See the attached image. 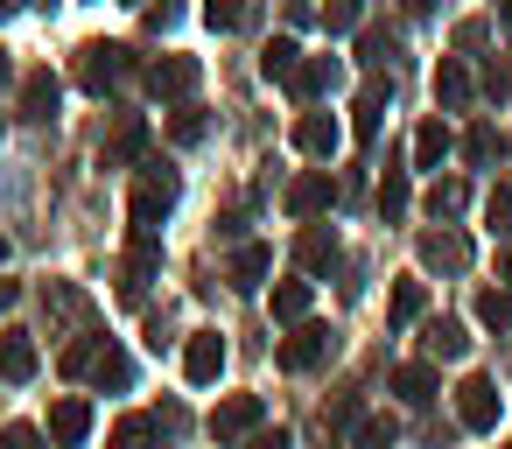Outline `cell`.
Returning <instances> with one entry per match:
<instances>
[{
  "label": "cell",
  "mask_w": 512,
  "mask_h": 449,
  "mask_svg": "<svg viewBox=\"0 0 512 449\" xmlns=\"http://www.w3.org/2000/svg\"><path fill=\"white\" fill-rule=\"evenodd\" d=\"M176 197H183V183H176V169H148L141 183H134V197H127V211H134V225L141 232H155L169 211H176Z\"/></svg>",
  "instance_id": "cell-1"
},
{
  "label": "cell",
  "mask_w": 512,
  "mask_h": 449,
  "mask_svg": "<svg viewBox=\"0 0 512 449\" xmlns=\"http://www.w3.org/2000/svg\"><path fill=\"white\" fill-rule=\"evenodd\" d=\"M260 421H267V400H260V393H232V400L211 407V435H218V442H239V435H253Z\"/></svg>",
  "instance_id": "cell-2"
},
{
  "label": "cell",
  "mask_w": 512,
  "mask_h": 449,
  "mask_svg": "<svg viewBox=\"0 0 512 449\" xmlns=\"http://www.w3.org/2000/svg\"><path fill=\"white\" fill-rule=\"evenodd\" d=\"M330 351H337V337L323 323H295V337L281 344V372H316Z\"/></svg>",
  "instance_id": "cell-3"
},
{
  "label": "cell",
  "mask_w": 512,
  "mask_h": 449,
  "mask_svg": "<svg viewBox=\"0 0 512 449\" xmlns=\"http://www.w3.org/2000/svg\"><path fill=\"white\" fill-rule=\"evenodd\" d=\"M218 372H225V337H218V330H190V344H183V379H190V386H218Z\"/></svg>",
  "instance_id": "cell-4"
},
{
  "label": "cell",
  "mask_w": 512,
  "mask_h": 449,
  "mask_svg": "<svg viewBox=\"0 0 512 449\" xmlns=\"http://www.w3.org/2000/svg\"><path fill=\"white\" fill-rule=\"evenodd\" d=\"M456 421H463V428H477V435H484V428H498V386H491L484 372H470V379L456 386Z\"/></svg>",
  "instance_id": "cell-5"
},
{
  "label": "cell",
  "mask_w": 512,
  "mask_h": 449,
  "mask_svg": "<svg viewBox=\"0 0 512 449\" xmlns=\"http://www.w3.org/2000/svg\"><path fill=\"white\" fill-rule=\"evenodd\" d=\"M120 71H127V50H120V43H85V50H78V85H85V92L120 85Z\"/></svg>",
  "instance_id": "cell-6"
},
{
  "label": "cell",
  "mask_w": 512,
  "mask_h": 449,
  "mask_svg": "<svg viewBox=\"0 0 512 449\" xmlns=\"http://www.w3.org/2000/svg\"><path fill=\"white\" fill-rule=\"evenodd\" d=\"M197 78H204V71H197V57H162V64L148 71V92H155V99H190V92H197Z\"/></svg>",
  "instance_id": "cell-7"
},
{
  "label": "cell",
  "mask_w": 512,
  "mask_h": 449,
  "mask_svg": "<svg viewBox=\"0 0 512 449\" xmlns=\"http://www.w3.org/2000/svg\"><path fill=\"white\" fill-rule=\"evenodd\" d=\"M0 379H8V386L36 379V337L29 330H0Z\"/></svg>",
  "instance_id": "cell-8"
},
{
  "label": "cell",
  "mask_w": 512,
  "mask_h": 449,
  "mask_svg": "<svg viewBox=\"0 0 512 449\" xmlns=\"http://www.w3.org/2000/svg\"><path fill=\"white\" fill-rule=\"evenodd\" d=\"M337 85H344V64H337V57H302V71H295L288 92H295V99H323V92H337Z\"/></svg>",
  "instance_id": "cell-9"
},
{
  "label": "cell",
  "mask_w": 512,
  "mask_h": 449,
  "mask_svg": "<svg viewBox=\"0 0 512 449\" xmlns=\"http://www.w3.org/2000/svg\"><path fill=\"white\" fill-rule=\"evenodd\" d=\"M330 197H337L330 169H309V176H295V183H288V211H295V218H316Z\"/></svg>",
  "instance_id": "cell-10"
},
{
  "label": "cell",
  "mask_w": 512,
  "mask_h": 449,
  "mask_svg": "<svg viewBox=\"0 0 512 449\" xmlns=\"http://www.w3.org/2000/svg\"><path fill=\"white\" fill-rule=\"evenodd\" d=\"M85 435H92V400H57V407H50V442L78 449Z\"/></svg>",
  "instance_id": "cell-11"
},
{
  "label": "cell",
  "mask_w": 512,
  "mask_h": 449,
  "mask_svg": "<svg viewBox=\"0 0 512 449\" xmlns=\"http://www.w3.org/2000/svg\"><path fill=\"white\" fill-rule=\"evenodd\" d=\"M295 148L316 155V162H330V155H337V120H330V113H302V120H295Z\"/></svg>",
  "instance_id": "cell-12"
},
{
  "label": "cell",
  "mask_w": 512,
  "mask_h": 449,
  "mask_svg": "<svg viewBox=\"0 0 512 449\" xmlns=\"http://www.w3.org/2000/svg\"><path fill=\"white\" fill-rule=\"evenodd\" d=\"M421 260L463 274V267H470V239H463V232H428V239H421Z\"/></svg>",
  "instance_id": "cell-13"
},
{
  "label": "cell",
  "mask_w": 512,
  "mask_h": 449,
  "mask_svg": "<svg viewBox=\"0 0 512 449\" xmlns=\"http://www.w3.org/2000/svg\"><path fill=\"white\" fill-rule=\"evenodd\" d=\"M141 148H148V120H141V113H127V120L113 127V141H106V169H120V162H134Z\"/></svg>",
  "instance_id": "cell-14"
},
{
  "label": "cell",
  "mask_w": 512,
  "mask_h": 449,
  "mask_svg": "<svg viewBox=\"0 0 512 449\" xmlns=\"http://www.w3.org/2000/svg\"><path fill=\"white\" fill-rule=\"evenodd\" d=\"M407 407H428L435 400V365H393V379H386Z\"/></svg>",
  "instance_id": "cell-15"
},
{
  "label": "cell",
  "mask_w": 512,
  "mask_h": 449,
  "mask_svg": "<svg viewBox=\"0 0 512 449\" xmlns=\"http://www.w3.org/2000/svg\"><path fill=\"white\" fill-rule=\"evenodd\" d=\"M435 106H470V71L456 64V57H442V71H435Z\"/></svg>",
  "instance_id": "cell-16"
},
{
  "label": "cell",
  "mask_w": 512,
  "mask_h": 449,
  "mask_svg": "<svg viewBox=\"0 0 512 449\" xmlns=\"http://www.w3.org/2000/svg\"><path fill=\"white\" fill-rule=\"evenodd\" d=\"M22 113H29V120H50V113H57V78H50V71H29V78H22Z\"/></svg>",
  "instance_id": "cell-17"
},
{
  "label": "cell",
  "mask_w": 512,
  "mask_h": 449,
  "mask_svg": "<svg viewBox=\"0 0 512 449\" xmlns=\"http://www.w3.org/2000/svg\"><path fill=\"white\" fill-rule=\"evenodd\" d=\"M379 120H386V85H365V92H358V106H351V134H358V141H372V134H379Z\"/></svg>",
  "instance_id": "cell-18"
},
{
  "label": "cell",
  "mask_w": 512,
  "mask_h": 449,
  "mask_svg": "<svg viewBox=\"0 0 512 449\" xmlns=\"http://www.w3.org/2000/svg\"><path fill=\"white\" fill-rule=\"evenodd\" d=\"M295 260H302L309 274H323V267H337V232H323V225H309V232H302V246H295Z\"/></svg>",
  "instance_id": "cell-19"
},
{
  "label": "cell",
  "mask_w": 512,
  "mask_h": 449,
  "mask_svg": "<svg viewBox=\"0 0 512 449\" xmlns=\"http://www.w3.org/2000/svg\"><path fill=\"white\" fill-rule=\"evenodd\" d=\"M155 267H162V239L155 232H134V246H127V288H141Z\"/></svg>",
  "instance_id": "cell-20"
},
{
  "label": "cell",
  "mask_w": 512,
  "mask_h": 449,
  "mask_svg": "<svg viewBox=\"0 0 512 449\" xmlns=\"http://www.w3.org/2000/svg\"><path fill=\"white\" fill-rule=\"evenodd\" d=\"M267 267H274V246H239L232 253V288H260Z\"/></svg>",
  "instance_id": "cell-21"
},
{
  "label": "cell",
  "mask_w": 512,
  "mask_h": 449,
  "mask_svg": "<svg viewBox=\"0 0 512 449\" xmlns=\"http://www.w3.org/2000/svg\"><path fill=\"white\" fill-rule=\"evenodd\" d=\"M92 379L120 393V386H134V358H127L120 344H99V358H92Z\"/></svg>",
  "instance_id": "cell-22"
},
{
  "label": "cell",
  "mask_w": 512,
  "mask_h": 449,
  "mask_svg": "<svg viewBox=\"0 0 512 449\" xmlns=\"http://www.w3.org/2000/svg\"><path fill=\"white\" fill-rule=\"evenodd\" d=\"M113 449H169V435H162L148 414H127V421L113 428Z\"/></svg>",
  "instance_id": "cell-23"
},
{
  "label": "cell",
  "mask_w": 512,
  "mask_h": 449,
  "mask_svg": "<svg viewBox=\"0 0 512 449\" xmlns=\"http://www.w3.org/2000/svg\"><path fill=\"white\" fill-rule=\"evenodd\" d=\"M442 155H449V127L442 120H421L414 127V162L421 169H442Z\"/></svg>",
  "instance_id": "cell-24"
},
{
  "label": "cell",
  "mask_w": 512,
  "mask_h": 449,
  "mask_svg": "<svg viewBox=\"0 0 512 449\" xmlns=\"http://www.w3.org/2000/svg\"><path fill=\"white\" fill-rule=\"evenodd\" d=\"M421 309H428V288H421V281H400V288H393L386 323H393V330H407V323H421Z\"/></svg>",
  "instance_id": "cell-25"
},
{
  "label": "cell",
  "mask_w": 512,
  "mask_h": 449,
  "mask_svg": "<svg viewBox=\"0 0 512 449\" xmlns=\"http://www.w3.org/2000/svg\"><path fill=\"white\" fill-rule=\"evenodd\" d=\"M463 351H470L463 323H456V316H435V323H428V358H463Z\"/></svg>",
  "instance_id": "cell-26"
},
{
  "label": "cell",
  "mask_w": 512,
  "mask_h": 449,
  "mask_svg": "<svg viewBox=\"0 0 512 449\" xmlns=\"http://www.w3.org/2000/svg\"><path fill=\"white\" fill-rule=\"evenodd\" d=\"M260 71H267V78H281V85H295V71H302L295 43H288V36H274V43L260 50Z\"/></svg>",
  "instance_id": "cell-27"
},
{
  "label": "cell",
  "mask_w": 512,
  "mask_h": 449,
  "mask_svg": "<svg viewBox=\"0 0 512 449\" xmlns=\"http://www.w3.org/2000/svg\"><path fill=\"white\" fill-rule=\"evenodd\" d=\"M477 323L512 330V288H477Z\"/></svg>",
  "instance_id": "cell-28"
},
{
  "label": "cell",
  "mask_w": 512,
  "mask_h": 449,
  "mask_svg": "<svg viewBox=\"0 0 512 449\" xmlns=\"http://www.w3.org/2000/svg\"><path fill=\"white\" fill-rule=\"evenodd\" d=\"M274 316H281V323H302V316H309V281H281V288H274Z\"/></svg>",
  "instance_id": "cell-29"
},
{
  "label": "cell",
  "mask_w": 512,
  "mask_h": 449,
  "mask_svg": "<svg viewBox=\"0 0 512 449\" xmlns=\"http://www.w3.org/2000/svg\"><path fill=\"white\" fill-rule=\"evenodd\" d=\"M204 127H211V120H204L197 106H183V113H169V141H176V148H197V141H204Z\"/></svg>",
  "instance_id": "cell-30"
},
{
  "label": "cell",
  "mask_w": 512,
  "mask_h": 449,
  "mask_svg": "<svg viewBox=\"0 0 512 449\" xmlns=\"http://www.w3.org/2000/svg\"><path fill=\"white\" fill-rule=\"evenodd\" d=\"M393 435H400V428H393L386 414H372V421H358V428H351V442H358V449H393Z\"/></svg>",
  "instance_id": "cell-31"
},
{
  "label": "cell",
  "mask_w": 512,
  "mask_h": 449,
  "mask_svg": "<svg viewBox=\"0 0 512 449\" xmlns=\"http://www.w3.org/2000/svg\"><path fill=\"white\" fill-rule=\"evenodd\" d=\"M463 197H470V190L449 176V183H435V190H428V211H435V218H456V211H463Z\"/></svg>",
  "instance_id": "cell-32"
},
{
  "label": "cell",
  "mask_w": 512,
  "mask_h": 449,
  "mask_svg": "<svg viewBox=\"0 0 512 449\" xmlns=\"http://www.w3.org/2000/svg\"><path fill=\"white\" fill-rule=\"evenodd\" d=\"M484 218H491V232H498V239H512V183H498V190H491Z\"/></svg>",
  "instance_id": "cell-33"
},
{
  "label": "cell",
  "mask_w": 512,
  "mask_h": 449,
  "mask_svg": "<svg viewBox=\"0 0 512 449\" xmlns=\"http://www.w3.org/2000/svg\"><path fill=\"white\" fill-rule=\"evenodd\" d=\"M379 211H386V218L407 211V176H400V169H386V183H379Z\"/></svg>",
  "instance_id": "cell-34"
},
{
  "label": "cell",
  "mask_w": 512,
  "mask_h": 449,
  "mask_svg": "<svg viewBox=\"0 0 512 449\" xmlns=\"http://www.w3.org/2000/svg\"><path fill=\"white\" fill-rule=\"evenodd\" d=\"M204 22L211 29H239L246 22V0H204Z\"/></svg>",
  "instance_id": "cell-35"
},
{
  "label": "cell",
  "mask_w": 512,
  "mask_h": 449,
  "mask_svg": "<svg viewBox=\"0 0 512 449\" xmlns=\"http://www.w3.org/2000/svg\"><path fill=\"white\" fill-rule=\"evenodd\" d=\"M323 29H330V36L358 29V0H330V8H323Z\"/></svg>",
  "instance_id": "cell-36"
},
{
  "label": "cell",
  "mask_w": 512,
  "mask_h": 449,
  "mask_svg": "<svg viewBox=\"0 0 512 449\" xmlns=\"http://www.w3.org/2000/svg\"><path fill=\"white\" fill-rule=\"evenodd\" d=\"M463 155H470V162H491V155H505V141H498L491 127H477V134L463 141Z\"/></svg>",
  "instance_id": "cell-37"
},
{
  "label": "cell",
  "mask_w": 512,
  "mask_h": 449,
  "mask_svg": "<svg viewBox=\"0 0 512 449\" xmlns=\"http://www.w3.org/2000/svg\"><path fill=\"white\" fill-rule=\"evenodd\" d=\"M0 449H43V435L29 421H8V428H0Z\"/></svg>",
  "instance_id": "cell-38"
},
{
  "label": "cell",
  "mask_w": 512,
  "mask_h": 449,
  "mask_svg": "<svg viewBox=\"0 0 512 449\" xmlns=\"http://www.w3.org/2000/svg\"><path fill=\"white\" fill-rule=\"evenodd\" d=\"M183 22V0H148V29H176Z\"/></svg>",
  "instance_id": "cell-39"
},
{
  "label": "cell",
  "mask_w": 512,
  "mask_h": 449,
  "mask_svg": "<svg viewBox=\"0 0 512 449\" xmlns=\"http://www.w3.org/2000/svg\"><path fill=\"white\" fill-rule=\"evenodd\" d=\"M358 64H386V29H365L358 36Z\"/></svg>",
  "instance_id": "cell-40"
},
{
  "label": "cell",
  "mask_w": 512,
  "mask_h": 449,
  "mask_svg": "<svg viewBox=\"0 0 512 449\" xmlns=\"http://www.w3.org/2000/svg\"><path fill=\"white\" fill-rule=\"evenodd\" d=\"M246 449H288V428H267V435H253Z\"/></svg>",
  "instance_id": "cell-41"
},
{
  "label": "cell",
  "mask_w": 512,
  "mask_h": 449,
  "mask_svg": "<svg viewBox=\"0 0 512 449\" xmlns=\"http://www.w3.org/2000/svg\"><path fill=\"white\" fill-rule=\"evenodd\" d=\"M15 302H22V288H15L8 274H0V309H15Z\"/></svg>",
  "instance_id": "cell-42"
},
{
  "label": "cell",
  "mask_w": 512,
  "mask_h": 449,
  "mask_svg": "<svg viewBox=\"0 0 512 449\" xmlns=\"http://www.w3.org/2000/svg\"><path fill=\"white\" fill-rule=\"evenodd\" d=\"M498 22H505V29H512V0H498Z\"/></svg>",
  "instance_id": "cell-43"
},
{
  "label": "cell",
  "mask_w": 512,
  "mask_h": 449,
  "mask_svg": "<svg viewBox=\"0 0 512 449\" xmlns=\"http://www.w3.org/2000/svg\"><path fill=\"white\" fill-rule=\"evenodd\" d=\"M15 8H29V0H0V15H15Z\"/></svg>",
  "instance_id": "cell-44"
},
{
  "label": "cell",
  "mask_w": 512,
  "mask_h": 449,
  "mask_svg": "<svg viewBox=\"0 0 512 449\" xmlns=\"http://www.w3.org/2000/svg\"><path fill=\"white\" fill-rule=\"evenodd\" d=\"M0 78H8V50H0Z\"/></svg>",
  "instance_id": "cell-45"
},
{
  "label": "cell",
  "mask_w": 512,
  "mask_h": 449,
  "mask_svg": "<svg viewBox=\"0 0 512 449\" xmlns=\"http://www.w3.org/2000/svg\"><path fill=\"white\" fill-rule=\"evenodd\" d=\"M505 281H512V253H505Z\"/></svg>",
  "instance_id": "cell-46"
},
{
  "label": "cell",
  "mask_w": 512,
  "mask_h": 449,
  "mask_svg": "<svg viewBox=\"0 0 512 449\" xmlns=\"http://www.w3.org/2000/svg\"><path fill=\"white\" fill-rule=\"evenodd\" d=\"M0 260H8V239H0Z\"/></svg>",
  "instance_id": "cell-47"
},
{
  "label": "cell",
  "mask_w": 512,
  "mask_h": 449,
  "mask_svg": "<svg viewBox=\"0 0 512 449\" xmlns=\"http://www.w3.org/2000/svg\"><path fill=\"white\" fill-rule=\"evenodd\" d=\"M505 449H512V442H505Z\"/></svg>",
  "instance_id": "cell-48"
}]
</instances>
